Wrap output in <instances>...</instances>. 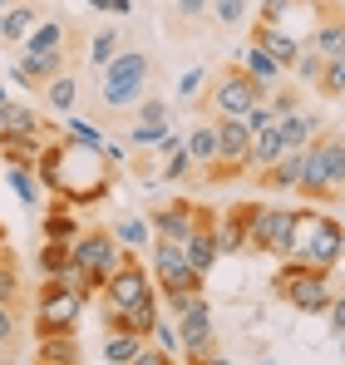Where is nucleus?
Returning a JSON list of instances; mask_svg holds the SVG:
<instances>
[{
	"instance_id": "nucleus-1",
	"label": "nucleus",
	"mask_w": 345,
	"mask_h": 365,
	"mask_svg": "<svg viewBox=\"0 0 345 365\" xmlns=\"http://www.w3.org/2000/svg\"><path fill=\"white\" fill-rule=\"evenodd\" d=\"M148 79H153V60L143 50H118L109 64H99V109L123 119L148 94Z\"/></svg>"
},
{
	"instance_id": "nucleus-2",
	"label": "nucleus",
	"mask_w": 345,
	"mask_h": 365,
	"mask_svg": "<svg viewBox=\"0 0 345 365\" xmlns=\"http://www.w3.org/2000/svg\"><path fill=\"white\" fill-rule=\"evenodd\" d=\"M69 257H74V292L84 302H94L104 292V277L123 262V247H118L114 227H79V237L69 242Z\"/></svg>"
},
{
	"instance_id": "nucleus-3",
	"label": "nucleus",
	"mask_w": 345,
	"mask_h": 365,
	"mask_svg": "<svg viewBox=\"0 0 345 365\" xmlns=\"http://www.w3.org/2000/svg\"><path fill=\"white\" fill-rule=\"evenodd\" d=\"M345 252V227L336 217H321V212H306L296 217V242H291V257L311 272H331Z\"/></svg>"
},
{
	"instance_id": "nucleus-4",
	"label": "nucleus",
	"mask_w": 345,
	"mask_h": 365,
	"mask_svg": "<svg viewBox=\"0 0 345 365\" xmlns=\"http://www.w3.org/2000/svg\"><path fill=\"white\" fill-rule=\"evenodd\" d=\"M272 292H277L291 311H301V316H326V306L336 297L331 272H311V267H301L296 257H282V272L272 277Z\"/></svg>"
},
{
	"instance_id": "nucleus-5",
	"label": "nucleus",
	"mask_w": 345,
	"mask_h": 365,
	"mask_svg": "<svg viewBox=\"0 0 345 365\" xmlns=\"http://www.w3.org/2000/svg\"><path fill=\"white\" fill-rule=\"evenodd\" d=\"M172 326H177V361H217V321H212V302L202 292L177 302Z\"/></svg>"
},
{
	"instance_id": "nucleus-6",
	"label": "nucleus",
	"mask_w": 345,
	"mask_h": 365,
	"mask_svg": "<svg viewBox=\"0 0 345 365\" xmlns=\"http://www.w3.org/2000/svg\"><path fill=\"white\" fill-rule=\"evenodd\" d=\"M84 306H89V302H84L69 282H45V287H40V297H35V336H59V331H74Z\"/></svg>"
},
{
	"instance_id": "nucleus-7",
	"label": "nucleus",
	"mask_w": 345,
	"mask_h": 365,
	"mask_svg": "<svg viewBox=\"0 0 345 365\" xmlns=\"http://www.w3.org/2000/svg\"><path fill=\"white\" fill-rule=\"evenodd\" d=\"M296 207H257V222H252V242L247 252H262V257H291V242H296Z\"/></svg>"
},
{
	"instance_id": "nucleus-8",
	"label": "nucleus",
	"mask_w": 345,
	"mask_h": 365,
	"mask_svg": "<svg viewBox=\"0 0 345 365\" xmlns=\"http://www.w3.org/2000/svg\"><path fill=\"white\" fill-rule=\"evenodd\" d=\"M99 297H104L109 306L143 302V297H153V272L143 267V257H138V252H123V262L104 277V292H99Z\"/></svg>"
},
{
	"instance_id": "nucleus-9",
	"label": "nucleus",
	"mask_w": 345,
	"mask_h": 365,
	"mask_svg": "<svg viewBox=\"0 0 345 365\" xmlns=\"http://www.w3.org/2000/svg\"><path fill=\"white\" fill-rule=\"evenodd\" d=\"M69 60H74V55H69V45H59V50H20V60L10 64V79L40 94V84H45V79H55V74H64Z\"/></svg>"
},
{
	"instance_id": "nucleus-10",
	"label": "nucleus",
	"mask_w": 345,
	"mask_h": 365,
	"mask_svg": "<svg viewBox=\"0 0 345 365\" xmlns=\"http://www.w3.org/2000/svg\"><path fill=\"white\" fill-rule=\"evenodd\" d=\"M257 207L262 202H252V197H242V202H232L227 212H217V252L222 257H242L247 242H252V222H257Z\"/></svg>"
},
{
	"instance_id": "nucleus-11",
	"label": "nucleus",
	"mask_w": 345,
	"mask_h": 365,
	"mask_svg": "<svg viewBox=\"0 0 345 365\" xmlns=\"http://www.w3.org/2000/svg\"><path fill=\"white\" fill-rule=\"evenodd\" d=\"M316 148H321V187H326V202H341L345 197V133L326 123L316 133Z\"/></svg>"
},
{
	"instance_id": "nucleus-12",
	"label": "nucleus",
	"mask_w": 345,
	"mask_h": 365,
	"mask_svg": "<svg viewBox=\"0 0 345 365\" xmlns=\"http://www.w3.org/2000/svg\"><path fill=\"white\" fill-rule=\"evenodd\" d=\"M158 316H163V306H158V292L153 297H143V302H128V306H109L104 302V336L109 331H133V336H153V326H158Z\"/></svg>"
},
{
	"instance_id": "nucleus-13",
	"label": "nucleus",
	"mask_w": 345,
	"mask_h": 365,
	"mask_svg": "<svg viewBox=\"0 0 345 365\" xmlns=\"http://www.w3.org/2000/svg\"><path fill=\"white\" fill-rule=\"evenodd\" d=\"M148 227H153V237L187 242V232L197 227V202H187V197H172V202H163V207H153V212H148Z\"/></svg>"
},
{
	"instance_id": "nucleus-14",
	"label": "nucleus",
	"mask_w": 345,
	"mask_h": 365,
	"mask_svg": "<svg viewBox=\"0 0 345 365\" xmlns=\"http://www.w3.org/2000/svg\"><path fill=\"white\" fill-rule=\"evenodd\" d=\"M321 55H341L345 50V5L341 0H316V25L306 35Z\"/></svg>"
},
{
	"instance_id": "nucleus-15",
	"label": "nucleus",
	"mask_w": 345,
	"mask_h": 365,
	"mask_svg": "<svg viewBox=\"0 0 345 365\" xmlns=\"http://www.w3.org/2000/svg\"><path fill=\"white\" fill-rule=\"evenodd\" d=\"M247 45H262L267 55H277L287 69H291V60H296V50H301V40H296V35H287V30H282L277 20H267V15H257V20H252Z\"/></svg>"
},
{
	"instance_id": "nucleus-16",
	"label": "nucleus",
	"mask_w": 345,
	"mask_h": 365,
	"mask_svg": "<svg viewBox=\"0 0 345 365\" xmlns=\"http://www.w3.org/2000/svg\"><path fill=\"white\" fill-rule=\"evenodd\" d=\"M45 133H15V128H0V158L10 168H35L40 153H45Z\"/></svg>"
},
{
	"instance_id": "nucleus-17",
	"label": "nucleus",
	"mask_w": 345,
	"mask_h": 365,
	"mask_svg": "<svg viewBox=\"0 0 345 365\" xmlns=\"http://www.w3.org/2000/svg\"><path fill=\"white\" fill-rule=\"evenodd\" d=\"M212 128H217V158L222 163H242L247 168V143H252V128L242 119H227V114H212Z\"/></svg>"
},
{
	"instance_id": "nucleus-18",
	"label": "nucleus",
	"mask_w": 345,
	"mask_h": 365,
	"mask_svg": "<svg viewBox=\"0 0 345 365\" xmlns=\"http://www.w3.org/2000/svg\"><path fill=\"white\" fill-rule=\"evenodd\" d=\"M45 20V10L35 0H15L5 15H0V45H25V35Z\"/></svg>"
},
{
	"instance_id": "nucleus-19",
	"label": "nucleus",
	"mask_w": 345,
	"mask_h": 365,
	"mask_svg": "<svg viewBox=\"0 0 345 365\" xmlns=\"http://www.w3.org/2000/svg\"><path fill=\"white\" fill-rule=\"evenodd\" d=\"M277 128L287 138V148H306L321 128H326V114H306V109H291V114H277Z\"/></svg>"
},
{
	"instance_id": "nucleus-20",
	"label": "nucleus",
	"mask_w": 345,
	"mask_h": 365,
	"mask_svg": "<svg viewBox=\"0 0 345 365\" xmlns=\"http://www.w3.org/2000/svg\"><path fill=\"white\" fill-rule=\"evenodd\" d=\"M287 153V138H282V128L277 123H267L262 133H252V143H247V173H257V168H267V163H277Z\"/></svg>"
},
{
	"instance_id": "nucleus-21",
	"label": "nucleus",
	"mask_w": 345,
	"mask_h": 365,
	"mask_svg": "<svg viewBox=\"0 0 345 365\" xmlns=\"http://www.w3.org/2000/svg\"><path fill=\"white\" fill-rule=\"evenodd\" d=\"M301 153H306V148H287L277 163L257 168V182H262V187H282V192H296V178H301Z\"/></svg>"
},
{
	"instance_id": "nucleus-22",
	"label": "nucleus",
	"mask_w": 345,
	"mask_h": 365,
	"mask_svg": "<svg viewBox=\"0 0 345 365\" xmlns=\"http://www.w3.org/2000/svg\"><path fill=\"white\" fill-rule=\"evenodd\" d=\"M40 365H79L84 351H79V336L74 331H59V336H40V351H35Z\"/></svg>"
},
{
	"instance_id": "nucleus-23",
	"label": "nucleus",
	"mask_w": 345,
	"mask_h": 365,
	"mask_svg": "<svg viewBox=\"0 0 345 365\" xmlns=\"http://www.w3.org/2000/svg\"><path fill=\"white\" fill-rule=\"evenodd\" d=\"M242 69L262 84V89H272V84H282L287 79V64L277 60V55H267L262 45H247V55H242Z\"/></svg>"
},
{
	"instance_id": "nucleus-24",
	"label": "nucleus",
	"mask_w": 345,
	"mask_h": 365,
	"mask_svg": "<svg viewBox=\"0 0 345 365\" xmlns=\"http://www.w3.org/2000/svg\"><path fill=\"white\" fill-rule=\"evenodd\" d=\"M74 94H79V79H74L69 69L40 84V99H45V109H50V114H59V119H64V114L74 109Z\"/></svg>"
},
{
	"instance_id": "nucleus-25",
	"label": "nucleus",
	"mask_w": 345,
	"mask_h": 365,
	"mask_svg": "<svg viewBox=\"0 0 345 365\" xmlns=\"http://www.w3.org/2000/svg\"><path fill=\"white\" fill-rule=\"evenodd\" d=\"M79 237V217L64 197H50V212H45V242H74Z\"/></svg>"
},
{
	"instance_id": "nucleus-26",
	"label": "nucleus",
	"mask_w": 345,
	"mask_h": 365,
	"mask_svg": "<svg viewBox=\"0 0 345 365\" xmlns=\"http://www.w3.org/2000/svg\"><path fill=\"white\" fill-rule=\"evenodd\" d=\"M59 45H74V25L69 20H40L20 50H59Z\"/></svg>"
},
{
	"instance_id": "nucleus-27",
	"label": "nucleus",
	"mask_w": 345,
	"mask_h": 365,
	"mask_svg": "<svg viewBox=\"0 0 345 365\" xmlns=\"http://www.w3.org/2000/svg\"><path fill=\"white\" fill-rule=\"evenodd\" d=\"M311 89H316L321 99L341 104V99H345V50H341V55H326V64H321V74H316Z\"/></svg>"
},
{
	"instance_id": "nucleus-28",
	"label": "nucleus",
	"mask_w": 345,
	"mask_h": 365,
	"mask_svg": "<svg viewBox=\"0 0 345 365\" xmlns=\"http://www.w3.org/2000/svg\"><path fill=\"white\" fill-rule=\"evenodd\" d=\"M40 272H45V282H74L69 242H45V247H40Z\"/></svg>"
},
{
	"instance_id": "nucleus-29",
	"label": "nucleus",
	"mask_w": 345,
	"mask_h": 365,
	"mask_svg": "<svg viewBox=\"0 0 345 365\" xmlns=\"http://www.w3.org/2000/svg\"><path fill=\"white\" fill-rule=\"evenodd\" d=\"M138 351H143V336H133V331H109L104 336V361L109 365H133Z\"/></svg>"
},
{
	"instance_id": "nucleus-30",
	"label": "nucleus",
	"mask_w": 345,
	"mask_h": 365,
	"mask_svg": "<svg viewBox=\"0 0 345 365\" xmlns=\"http://www.w3.org/2000/svg\"><path fill=\"white\" fill-rule=\"evenodd\" d=\"M187 153H192V163H212L217 158V128H212V119H202L192 133H187V143H182Z\"/></svg>"
},
{
	"instance_id": "nucleus-31",
	"label": "nucleus",
	"mask_w": 345,
	"mask_h": 365,
	"mask_svg": "<svg viewBox=\"0 0 345 365\" xmlns=\"http://www.w3.org/2000/svg\"><path fill=\"white\" fill-rule=\"evenodd\" d=\"M10 187H15V197L25 202V207H40L45 202V182L35 168H10Z\"/></svg>"
},
{
	"instance_id": "nucleus-32",
	"label": "nucleus",
	"mask_w": 345,
	"mask_h": 365,
	"mask_svg": "<svg viewBox=\"0 0 345 365\" xmlns=\"http://www.w3.org/2000/svg\"><path fill=\"white\" fill-rule=\"evenodd\" d=\"M207 15H212L222 30H237V25H247L252 0H207Z\"/></svg>"
},
{
	"instance_id": "nucleus-33",
	"label": "nucleus",
	"mask_w": 345,
	"mask_h": 365,
	"mask_svg": "<svg viewBox=\"0 0 345 365\" xmlns=\"http://www.w3.org/2000/svg\"><path fill=\"white\" fill-rule=\"evenodd\" d=\"M321 64H326V55L311 45V40H301V50H296V60H291L287 74H296L301 84H316V74H321Z\"/></svg>"
},
{
	"instance_id": "nucleus-34",
	"label": "nucleus",
	"mask_w": 345,
	"mask_h": 365,
	"mask_svg": "<svg viewBox=\"0 0 345 365\" xmlns=\"http://www.w3.org/2000/svg\"><path fill=\"white\" fill-rule=\"evenodd\" d=\"M114 237H118V247H123V252H138V247L153 242V227H148L143 217H123V222L114 227Z\"/></svg>"
},
{
	"instance_id": "nucleus-35",
	"label": "nucleus",
	"mask_w": 345,
	"mask_h": 365,
	"mask_svg": "<svg viewBox=\"0 0 345 365\" xmlns=\"http://www.w3.org/2000/svg\"><path fill=\"white\" fill-rule=\"evenodd\" d=\"M128 114H133V123H172V104L158 99V94H143Z\"/></svg>"
},
{
	"instance_id": "nucleus-36",
	"label": "nucleus",
	"mask_w": 345,
	"mask_h": 365,
	"mask_svg": "<svg viewBox=\"0 0 345 365\" xmlns=\"http://www.w3.org/2000/svg\"><path fill=\"white\" fill-rule=\"evenodd\" d=\"M123 50V35L118 30H94V40H89V60L94 64H109Z\"/></svg>"
},
{
	"instance_id": "nucleus-37",
	"label": "nucleus",
	"mask_w": 345,
	"mask_h": 365,
	"mask_svg": "<svg viewBox=\"0 0 345 365\" xmlns=\"http://www.w3.org/2000/svg\"><path fill=\"white\" fill-rule=\"evenodd\" d=\"M163 133H172V123H133L128 128V148H153Z\"/></svg>"
},
{
	"instance_id": "nucleus-38",
	"label": "nucleus",
	"mask_w": 345,
	"mask_h": 365,
	"mask_svg": "<svg viewBox=\"0 0 345 365\" xmlns=\"http://www.w3.org/2000/svg\"><path fill=\"white\" fill-rule=\"evenodd\" d=\"M187 173H192V153H187L182 143H172V148H168V163H163V178L177 182V178H187Z\"/></svg>"
},
{
	"instance_id": "nucleus-39",
	"label": "nucleus",
	"mask_w": 345,
	"mask_h": 365,
	"mask_svg": "<svg viewBox=\"0 0 345 365\" xmlns=\"http://www.w3.org/2000/svg\"><path fill=\"white\" fill-rule=\"evenodd\" d=\"M20 341V306L0 302V346H15Z\"/></svg>"
},
{
	"instance_id": "nucleus-40",
	"label": "nucleus",
	"mask_w": 345,
	"mask_h": 365,
	"mask_svg": "<svg viewBox=\"0 0 345 365\" xmlns=\"http://www.w3.org/2000/svg\"><path fill=\"white\" fill-rule=\"evenodd\" d=\"M202 84H207V69H187V74L177 79V99H182V104H192V99L202 94Z\"/></svg>"
},
{
	"instance_id": "nucleus-41",
	"label": "nucleus",
	"mask_w": 345,
	"mask_h": 365,
	"mask_svg": "<svg viewBox=\"0 0 345 365\" xmlns=\"http://www.w3.org/2000/svg\"><path fill=\"white\" fill-rule=\"evenodd\" d=\"M148 341H153L158 351L177 356V326H172V321H163V316H158V326H153V336H148Z\"/></svg>"
},
{
	"instance_id": "nucleus-42",
	"label": "nucleus",
	"mask_w": 345,
	"mask_h": 365,
	"mask_svg": "<svg viewBox=\"0 0 345 365\" xmlns=\"http://www.w3.org/2000/svg\"><path fill=\"white\" fill-rule=\"evenodd\" d=\"M207 15V0H172V20L177 25H192V20H202Z\"/></svg>"
},
{
	"instance_id": "nucleus-43",
	"label": "nucleus",
	"mask_w": 345,
	"mask_h": 365,
	"mask_svg": "<svg viewBox=\"0 0 345 365\" xmlns=\"http://www.w3.org/2000/svg\"><path fill=\"white\" fill-rule=\"evenodd\" d=\"M326 316H331V336H345V287H341V297H331Z\"/></svg>"
},
{
	"instance_id": "nucleus-44",
	"label": "nucleus",
	"mask_w": 345,
	"mask_h": 365,
	"mask_svg": "<svg viewBox=\"0 0 345 365\" xmlns=\"http://www.w3.org/2000/svg\"><path fill=\"white\" fill-rule=\"evenodd\" d=\"M104 10H114V15H128L133 5H128V0H104Z\"/></svg>"
},
{
	"instance_id": "nucleus-45",
	"label": "nucleus",
	"mask_w": 345,
	"mask_h": 365,
	"mask_svg": "<svg viewBox=\"0 0 345 365\" xmlns=\"http://www.w3.org/2000/svg\"><path fill=\"white\" fill-rule=\"evenodd\" d=\"M0 128H5V94H0Z\"/></svg>"
},
{
	"instance_id": "nucleus-46",
	"label": "nucleus",
	"mask_w": 345,
	"mask_h": 365,
	"mask_svg": "<svg viewBox=\"0 0 345 365\" xmlns=\"http://www.w3.org/2000/svg\"><path fill=\"white\" fill-rule=\"evenodd\" d=\"M10 5H15V0H0V15H5V10H10Z\"/></svg>"
}]
</instances>
